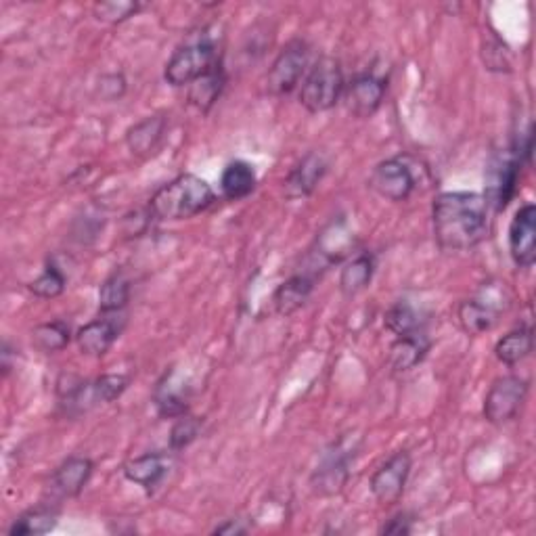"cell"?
Here are the masks:
<instances>
[{
	"label": "cell",
	"mask_w": 536,
	"mask_h": 536,
	"mask_svg": "<svg viewBox=\"0 0 536 536\" xmlns=\"http://www.w3.org/2000/svg\"><path fill=\"white\" fill-rule=\"evenodd\" d=\"M308 55L310 51L304 40L287 42L266 74V91L273 97H285L296 91V86H300V80L306 76Z\"/></svg>",
	"instance_id": "cell-6"
},
{
	"label": "cell",
	"mask_w": 536,
	"mask_h": 536,
	"mask_svg": "<svg viewBox=\"0 0 536 536\" xmlns=\"http://www.w3.org/2000/svg\"><path fill=\"white\" fill-rule=\"evenodd\" d=\"M520 168H522V160L518 151H513L511 155H507V158L499 160V164L493 170V178H490L488 193L484 195L488 206H495L497 210L507 208L520 181Z\"/></svg>",
	"instance_id": "cell-17"
},
{
	"label": "cell",
	"mask_w": 536,
	"mask_h": 536,
	"mask_svg": "<svg viewBox=\"0 0 536 536\" xmlns=\"http://www.w3.org/2000/svg\"><path fill=\"white\" fill-rule=\"evenodd\" d=\"M93 469L95 465L88 457H70L55 469L53 488L61 497L74 499L82 493L88 480H91Z\"/></svg>",
	"instance_id": "cell-19"
},
{
	"label": "cell",
	"mask_w": 536,
	"mask_h": 536,
	"mask_svg": "<svg viewBox=\"0 0 536 536\" xmlns=\"http://www.w3.org/2000/svg\"><path fill=\"white\" fill-rule=\"evenodd\" d=\"M191 388L185 384V379L176 373V369L166 371L158 386L153 390V405L158 409L160 417L176 419L187 413L189 409Z\"/></svg>",
	"instance_id": "cell-16"
},
{
	"label": "cell",
	"mask_w": 536,
	"mask_h": 536,
	"mask_svg": "<svg viewBox=\"0 0 536 536\" xmlns=\"http://www.w3.org/2000/svg\"><path fill=\"white\" fill-rule=\"evenodd\" d=\"M65 285H67V279L61 268L55 262H49L47 266H44V271L32 283H28V289L36 298L51 300L65 292Z\"/></svg>",
	"instance_id": "cell-31"
},
{
	"label": "cell",
	"mask_w": 536,
	"mask_h": 536,
	"mask_svg": "<svg viewBox=\"0 0 536 536\" xmlns=\"http://www.w3.org/2000/svg\"><path fill=\"white\" fill-rule=\"evenodd\" d=\"M411 474V457L407 451L394 453L384 465H379L371 480L369 490L377 503L396 505L405 493V486Z\"/></svg>",
	"instance_id": "cell-9"
},
{
	"label": "cell",
	"mask_w": 536,
	"mask_h": 536,
	"mask_svg": "<svg viewBox=\"0 0 536 536\" xmlns=\"http://www.w3.org/2000/svg\"><path fill=\"white\" fill-rule=\"evenodd\" d=\"M220 61L222 59L216 51L214 40L204 36V38L185 44V47L176 49L172 53V57L166 63L164 80L174 88L191 86L195 80H199L201 76H206L210 70H214Z\"/></svg>",
	"instance_id": "cell-5"
},
{
	"label": "cell",
	"mask_w": 536,
	"mask_h": 536,
	"mask_svg": "<svg viewBox=\"0 0 536 536\" xmlns=\"http://www.w3.org/2000/svg\"><path fill=\"white\" fill-rule=\"evenodd\" d=\"M488 201L472 191H446L434 199L432 229L444 252H465L488 237Z\"/></svg>",
	"instance_id": "cell-1"
},
{
	"label": "cell",
	"mask_w": 536,
	"mask_h": 536,
	"mask_svg": "<svg viewBox=\"0 0 536 536\" xmlns=\"http://www.w3.org/2000/svg\"><path fill=\"white\" fill-rule=\"evenodd\" d=\"M386 95V84L375 74L356 76L350 84H346L344 101L354 118H371L382 107Z\"/></svg>",
	"instance_id": "cell-13"
},
{
	"label": "cell",
	"mask_w": 536,
	"mask_h": 536,
	"mask_svg": "<svg viewBox=\"0 0 536 536\" xmlns=\"http://www.w3.org/2000/svg\"><path fill=\"white\" fill-rule=\"evenodd\" d=\"M227 86V74H225V65L222 61L210 70L206 76H201L189 86V103L199 109L201 114H208V111L214 107V103L220 99L222 91Z\"/></svg>",
	"instance_id": "cell-22"
},
{
	"label": "cell",
	"mask_w": 536,
	"mask_h": 536,
	"mask_svg": "<svg viewBox=\"0 0 536 536\" xmlns=\"http://www.w3.org/2000/svg\"><path fill=\"white\" fill-rule=\"evenodd\" d=\"M55 526H57V511L49 507H36V509L21 513V516L9 528V534L11 536H32V534L36 536V534L51 532Z\"/></svg>",
	"instance_id": "cell-27"
},
{
	"label": "cell",
	"mask_w": 536,
	"mask_h": 536,
	"mask_svg": "<svg viewBox=\"0 0 536 536\" xmlns=\"http://www.w3.org/2000/svg\"><path fill=\"white\" fill-rule=\"evenodd\" d=\"M216 201L214 189L197 174H178L149 199V214L164 222L189 220L206 212Z\"/></svg>",
	"instance_id": "cell-2"
},
{
	"label": "cell",
	"mask_w": 536,
	"mask_h": 536,
	"mask_svg": "<svg viewBox=\"0 0 536 536\" xmlns=\"http://www.w3.org/2000/svg\"><path fill=\"white\" fill-rule=\"evenodd\" d=\"M130 300V281L124 273L109 275L99 289V308L101 312H126Z\"/></svg>",
	"instance_id": "cell-28"
},
{
	"label": "cell",
	"mask_w": 536,
	"mask_h": 536,
	"mask_svg": "<svg viewBox=\"0 0 536 536\" xmlns=\"http://www.w3.org/2000/svg\"><path fill=\"white\" fill-rule=\"evenodd\" d=\"M128 388V377L120 373L101 375L97 379H78L74 375H61L57 382V394L65 415L76 417L109 405L124 394Z\"/></svg>",
	"instance_id": "cell-3"
},
{
	"label": "cell",
	"mask_w": 536,
	"mask_h": 536,
	"mask_svg": "<svg viewBox=\"0 0 536 536\" xmlns=\"http://www.w3.org/2000/svg\"><path fill=\"white\" fill-rule=\"evenodd\" d=\"M172 467L170 453H145L124 463L122 474L128 482L141 486L147 495H153L164 482Z\"/></svg>",
	"instance_id": "cell-14"
},
{
	"label": "cell",
	"mask_w": 536,
	"mask_h": 536,
	"mask_svg": "<svg viewBox=\"0 0 536 536\" xmlns=\"http://www.w3.org/2000/svg\"><path fill=\"white\" fill-rule=\"evenodd\" d=\"M509 254L520 268H530L536 260V208L522 206L509 225Z\"/></svg>",
	"instance_id": "cell-12"
},
{
	"label": "cell",
	"mask_w": 536,
	"mask_h": 536,
	"mask_svg": "<svg viewBox=\"0 0 536 536\" xmlns=\"http://www.w3.org/2000/svg\"><path fill=\"white\" fill-rule=\"evenodd\" d=\"M499 312L480 300H465L459 306V323L465 333L482 335L497 325Z\"/></svg>",
	"instance_id": "cell-26"
},
{
	"label": "cell",
	"mask_w": 536,
	"mask_h": 536,
	"mask_svg": "<svg viewBox=\"0 0 536 536\" xmlns=\"http://www.w3.org/2000/svg\"><path fill=\"white\" fill-rule=\"evenodd\" d=\"M532 348H534L532 327L522 325L520 329H513L507 335H503L495 346V356L503 365L516 367L526 359V356H530Z\"/></svg>",
	"instance_id": "cell-25"
},
{
	"label": "cell",
	"mask_w": 536,
	"mask_h": 536,
	"mask_svg": "<svg viewBox=\"0 0 536 536\" xmlns=\"http://www.w3.org/2000/svg\"><path fill=\"white\" fill-rule=\"evenodd\" d=\"M432 342L426 331H417L411 335H400L390 348V367L394 373H407L417 367L426 354L430 352Z\"/></svg>",
	"instance_id": "cell-20"
},
{
	"label": "cell",
	"mask_w": 536,
	"mask_h": 536,
	"mask_svg": "<svg viewBox=\"0 0 536 536\" xmlns=\"http://www.w3.org/2000/svg\"><path fill=\"white\" fill-rule=\"evenodd\" d=\"M375 273V260L371 254H359L348 260L340 271V292L346 298L359 296L369 287Z\"/></svg>",
	"instance_id": "cell-24"
},
{
	"label": "cell",
	"mask_w": 536,
	"mask_h": 536,
	"mask_svg": "<svg viewBox=\"0 0 536 536\" xmlns=\"http://www.w3.org/2000/svg\"><path fill=\"white\" fill-rule=\"evenodd\" d=\"M166 128L168 120L164 116H149L130 126L126 132V145L130 153L137 155V158H149L162 145Z\"/></svg>",
	"instance_id": "cell-18"
},
{
	"label": "cell",
	"mask_w": 536,
	"mask_h": 536,
	"mask_svg": "<svg viewBox=\"0 0 536 536\" xmlns=\"http://www.w3.org/2000/svg\"><path fill=\"white\" fill-rule=\"evenodd\" d=\"M126 91V80L122 74H107L101 78V95L105 99H118Z\"/></svg>",
	"instance_id": "cell-35"
},
{
	"label": "cell",
	"mask_w": 536,
	"mask_h": 536,
	"mask_svg": "<svg viewBox=\"0 0 536 536\" xmlns=\"http://www.w3.org/2000/svg\"><path fill=\"white\" fill-rule=\"evenodd\" d=\"M126 327V312H101V317L86 323L76 333V344L86 356H103L118 342Z\"/></svg>",
	"instance_id": "cell-11"
},
{
	"label": "cell",
	"mask_w": 536,
	"mask_h": 536,
	"mask_svg": "<svg viewBox=\"0 0 536 536\" xmlns=\"http://www.w3.org/2000/svg\"><path fill=\"white\" fill-rule=\"evenodd\" d=\"M528 390V379L520 375L497 377L484 398V419L493 426H503V423L516 419L526 402Z\"/></svg>",
	"instance_id": "cell-7"
},
{
	"label": "cell",
	"mask_w": 536,
	"mask_h": 536,
	"mask_svg": "<svg viewBox=\"0 0 536 536\" xmlns=\"http://www.w3.org/2000/svg\"><path fill=\"white\" fill-rule=\"evenodd\" d=\"M329 160L321 151H310L296 164V168L285 178V195L289 199H300L315 193L323 176L327 174Z\"/></svg>",
	"instance_id": "cell-15"
},
{
	"label": "cell",
	"mask_w": 536,
	"mask_h": 536,
	"mask_svg": "<svg viewBox=\"0 0 536 536\" xmlns=\"http://www.w3.org/2000/svg\"><path fill=\"white\" fill-rule=\"evenodd\" d=\"M352 457H354V446L352 449L350 446H344V440L333 444L331 449L325 451L321 463L315 469V474L310 478V484L315 488L317 495L331 497L340 493L348 482Z\"/></svg>",
	"instance_id": "cell-10"
},
{
	"label": "cell",
	"mask_w": 536,
	"mask_h": 536,
	"mask_svg": "<svg viewBox=\"0 0 536 536\" xmlns=\"http://www.w3.org/2000/svg\"><path fill=\"white\" fill-rule=\"evenodd\" d=\"M258 183V176L252 164L235 160L229 162L220 174V193L229 201H239L254 193Z\"/></svg>",
	"instance_id": "cell-21"
},
{
	"label": "cell",
	"mask_w": 536,
	"mask_h": 536,
	"mask_svg": "<svg viewBox=\"0 0 536 536\" xmlns=\"http://www.w3.org/2000/svg\"><path fill=\"white\" fill-rule=\"evenodd\" d=\"M413 532V526H411V520L407 516H396L392 518L384 528H382V534H396V536H402V534H411Z\"/></svg>",
	"instance_id": "cell-36"
},
{
	"label": "cell",
	"mask_w": 536,
	"mask_h": 536,
	"mask_svg": "<svg viewBox=\"0 0 536 536\" xmlns=\"http://www.w3.org/2000/svg\"><path fill=\"white\" fill-rule=\"evenodd\" d=\"M346 91L344 72L340 61L333 57H321L306 72L300 84V103L310 114H325L340 103Z\"/></svg>",
	"instance_id": "cell-4"
},
{
	"label": "cell",
	"mask_w": 536,
	"mask_h": 536,
	"mask_svg": "<svg viewBox=\"0 0 536 536\" xmlns=\"http://www.w3.org/2000/svg\"><path fill=\"white\" fill-rule=\"evenodd\" d=\"M143 9L141 3H99L93 13L103 24H124L130 17L137 15Z\"/></svg>",
	"instance_id": "cell-33"
},
{
	"label": "cell",
	"mask_w": 536,
	"mask_h": 536,
	"mask_svg": "<svg viewBox=\"0 0 536 536\" xmlns=\"http://www.w3.org/2000/svg\"><path fill=\"white\" fill-rule=\"evenodd\" d=\"M482 57H484V65L490 72H509L507 51H503V44L499 40H495V44L486 42Z\"/></svg>",
	"instance_id": "cell-34"
},
{
	"label": "cell",
	"mask_w": 536,
	"mask_h": 536,
	"mask_svg": "<svg viewBox=\"0 0 536 536\" xmlns=\"http://www.w3.org/2000/svg\"><path fill=\"white\" fill-rule=\"evenodd\" d=\"M32 342L38 350L55 354L67 344L72 342V327L65 321H51V323H42L32 331Z\"/></svg>",
	"instance_id": "cell-29"
},
{
	"label": "cell",
	"mask_w": 536,
	"mask_h": 536,
	"mask_svg": "<svg viewBox=\"0 0 536 536\" xmlns=\"http://www.w3.org/2000/svg\"><path fill=\"white\" fill-rule=\"evenodd\" d=\"M369 187L388 201H407L411 193L417 187V178L411 170V166L402 158H390L379 162L371 176H369Z\"/></svg>",
	"instance_id": "cell-8"
},
{
	"label": "cell",
	"mask_w": 536,
	"mask_h": 536,
	"mask_svg": "<svg viewBox=\"0 0 536 536\" xmlns=\"http://www.w3.org/2000/svg\"><path fill=\"white\" fill-rule=\"evenodd\" d=\"M201 434V421L197 417L191 415H181L174 419V426L170 430V451L178 453L187 449L191 442L197 440V436Z\"/></svg>",
	"instance_id": "cell-32"
},
{
	"label": "cell",
	"mask_w": 536,
	"mask_h": 536,
	"mask_svg": "<svg viewBox=\"0 0 536 536\" xmlns=\"http://www.w3.org/2000/svg\"><path fill=\"white\" fill-rule=\"evenodd\" d=\"M312 289H315V279L308 275H294L289 277L285 283H281L277 287V292L273 296V304L279 315H294L296 310H300L310 294Z\"/></svg>",
	"instance_id": "cell-23"
},
{
	"label": "cell",
	"mask_w": 536,
	"mask_h": 536,
	"mask_svg": "<svg viewBox=\"0 0 536 536\" xmlns=\"http://www.w3.org/2000/svg\"><path fill=\"white\" fill-rule=\"evenodd\" d=\"M241 522H243V520H227L225 524L216 526L212 532H214V534H245L250 528L245 526V524H241Z\"/></svg>",
	"instance_id": "cell-37"
},
{
	"label": "cell",
	"mask_w": 536,
	"mask_h": 536,
	"mask_svg": "<svg viewBox=\"0 0 536 536\" xmlns=\"http://www.w3.org/2000/svg\"><path fill=\"white\" fill-rule=\"evenodd\" d=\"M386 327L396 335V338H400V335H411V333L423 331L421 312L409 302H396L386 312Z\"/></svg>",
	"instance_id": "cell-30"
}]
</instances>
